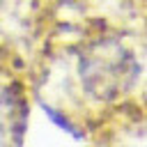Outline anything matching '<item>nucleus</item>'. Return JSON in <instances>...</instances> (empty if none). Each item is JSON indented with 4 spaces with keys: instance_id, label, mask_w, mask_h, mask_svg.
Returning a JSON list of instances; mask_svg holds the SVG:
<instances>
[{
    "instance_id": "f03ea898",
    "label": "nucleus",
    "mask_w": 147,
    "mask_h": 147,
    "mask_svg": "<svg viewBox=\"0 0 147 147\" xmlns=\"http://www.w3.org/2000/svg\"><path fill=\"white\" fill-rule=\"evenodd\" d=\"M37 101L34 74L23 39L0 16V145L16 147L25 140L30 113Z\"/></svg>"
},
{
    "instance_id": "f257e3e1",
    "label": "nucleus",
    "mask_w": 147,
    "mask_h": 147,
    "mask_svg": "<svg viewBox=\"0 0 147 147\" xmlns=\"http://www.w3.org/2000/svg\"><path fill=\"white\" fill-rule=\"evenodd\" d=\"M37 103L92 145L147 136V0H18Z\"/></svg>"
}]
</instances>
